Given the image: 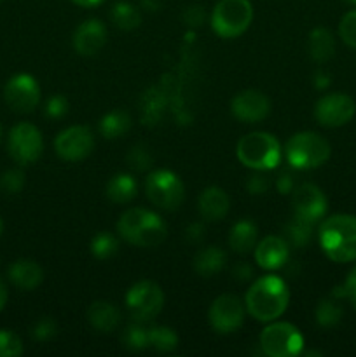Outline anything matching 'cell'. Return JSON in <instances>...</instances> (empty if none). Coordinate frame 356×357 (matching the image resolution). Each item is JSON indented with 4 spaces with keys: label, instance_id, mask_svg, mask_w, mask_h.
I'll list each match as a JSON object with an SVG mask.
<instances>
[{
    "label": "cell",
    "instance_id": "obj_49",
    "mask_svg": "<svg viewBox=\"0 0 356 357\" xmlns=\"http://www.w3.org/2000/svg\"><path fill=\"white\" fill-rule=\"evenodd\" d=\"M2 232H3V222L2 218H0V236H2Z\"/></svg>",
    "mask_w": 356,
    "mask_h": 357
},
{
    "label": "cell",
    "instance_id": "obj_19",
    "mask_svg": "<svg viewBox=\"0 0 356 357\" xmlns=\"http://www.w3.org/2000/svg\"><path fill=\"white\" fill-rule=\"evenodd\" d=\"M229 195L220 187H209L199 197V213L206 222H218L229 211Z\"/></svg>",
    "mask_w": 356,
    "mask_h": 357
},
{
    "label": "cell",
    "instance_id": "obj_26",
    "mask_svg": "<svg viewBox=\"0 0 356 357\" xmlns=\"http://www.w3.org/2000/svg\"><path fill=\"white\" fill-rule=\"evenodd\" d=\"M129 129H131V117L128 112L114 110L100 121V132L108 139L121 138Z\"/></svg>",
    "mask_w": 356,
    "mask_h": 357
},
{
    "label": "cell",
    "instance_id": "obj_35",
    "mask_svg": "<svg viewBox=\"0 0 356 357\" xmlns=\"http://www.w3.org/2000/svg\"><path fill=\"white\" fill-rule=\"evenodd\" d=\"M24 185V174L20 169H9L0 178V188L7 194H17Z\"/></svg>",
    "mask_w": 356,
    "mask_h": 357
},
{
    "label": "cell",
    "instance_id": "obj_32",
    "mask_svg": "<svg viewBox=\"0 0 356 357\" xmlns=\"http://www.w3.org/2000/svg\"><path fill=\"white\" fill-rule=\"evenodd\" d=\"M342 307L335 300H321L316 307V321L320 326L330 328L341 321Z\"/></svg>",
    "mask_w": 356,
    "mask_h": 357
},
{
    "label": "cell",
    "instance_id": "obj_16",
    "mask_svg": "<svg viewBox=\"0 0 356 357\" xmlns=\"http://www.w3.org/2000/svg\"><path fill=\"white\" fill-rule=\"evenodd\" d=\"M234 117L241 122H260L264 121L271 110V101L264 93L255 89L241 91L230 103Z\"/></svg>",
    "mask_w": 356,
    "mask_h": 357
},
{
    "label": "cell",
    "instance_id": "obj_47",
    "mask_svg": "<svg viewBox=\"0 0 356 357\" xmlns=\"http://www.w3.org/2000/svg\"><path fill=\"white\" fill-rule=\"evenodd\" d=\"M7 303V288L6 284H3V281L0 279V312H2V309L6 307Z\"/></svg>",
    "mask_w": 356,
    "mask_h": 357
},
{
    "label": "cell",
    "instance_id": "obj_44",
    "mask_svg": "<svg viewBox=\"0 0 356 357\" xmlns=\"http://www.w3.org/2000/svg\"><path fill=\"white\" fill-rule=\"evenodd\" d=\"M232 275L236 279H239V281H248V279L253 275V268H251L248 264H239V265H236V267H234Z\"/></svg>",
    "mask_w": 356,
    "mask_h": 357
},
{
    "label": "cell",
    "instance_id": "obj_10",
    "mask_svg": "<svg viewBox=\"0 0 356 357\" xmlns=\"http://www.w3.org/2000/svg\"><path fill=\"white\" fill-rule=\"evenodd\" d=\"M7 150L14 162H17L20 166H28L40 159L42 150H44V139H42L40 131L34 124L21 122L10 129L9 138H7Z\"/></svg>",
    "mask_w": 356,
    "mask_h": 357
},
{
    "label": "cell",
    "instance_id": "obj_30",
    "mask_svg": "<svg viewBox=\"0 0 356 357\" xmlns=\"http://www.w3.org/2000/svg\"><path fill=\"white\" fill-rule=\"evenodd\" d=\"M150 347L159 352H171L178 345V335L168 326H154L149 330Z\"/></svg>",
    "mask_w": 356,
    "mask_h": 357
},
{
    "label": "cell",
    "instance_id": "obj_51",
    "mask_svg": "<svg viewBox=\"0 0 356 357\" xmlns=\"http://www.w3.org/2000/svg\"><path fill=\"white\" fill-rule=\"evenodd\" d=\"M0 139H2V126H0Z\"/></svg>",
    "mask_w": 356,
    "mask_h": 357
},
{
    "label": "cell",
    "instance_id": "obj_36",
    "mask_svg": "<svg viewBox=\"0 0 356 357\" xmlns=\"http://www.w3.org/2000/svg\"><path fill=\"white\" fill-rule=\"evenodd\" d=\"M128 164L136 171H145L152 166V157L143 146H133L128 155Z\"/></svg>",
    "mask_w": 356,
    "mask_h": 357
},
{
    "label": "cell",
    "instance_id": "obj_46",
    "mask_svg": "<svg viewBox=\"0 0 356 357\" xmlns=\"http://www.w3.org/2000/svg\"><path fill=\"white\" fill-rule=\"evenodd\" d=\"M142 6L149 10H157L163 6V0H142Z\"/></svg>",
    "mask_w": 356,
    "mask_h": 357
},
{
    "label": "cell",
    "instance_id": "obj_22",
    "mask_svg": "<svg viewBox=\"0 0 356 357\" xmlns=\"http://www.w3.org/2000/svg\"><path fill=\"white\" fill-rule=\"evenodd\" d=\"M258 229L251 220H241L230 229L229 244L236 253H248L257 246Z\"/></svg>",
    "mask_w": 356,
    "mask_h": 357
},
{
    "label": "cell",
    "instance_id": "obj_6",
    "mask_svg": "<svg viewBox=\"0 0 356 357\" xmlns=\"http://www.w3.org/2000/svg\"><path fill=\"white\" fill-rule=\"evenodd\" d=\"M253 20L250 0H220L212 13V26L216 35L234 38L243 35Z\"/></svg>",
    "mask_w": 356,
    "mask_h": 357
},
{
    "label": "cell",
    "instance_id": "obj_14",
    "mask_svg": "<svg viewBox=\"0 0 356 357\" xmlns=\"http://www.w3.org/2000/svg\"><path fill=\"white\" fill-rule=\"evenodd\" d=\"M244 321V307L234 295H222L209 307V324L216 333H232Z\"/></svg>",
    "mask_w": 356,
    "mask_h": 357
},
{
    "label": "cell",
    "instance_id": "obj_1",
    "mask_svg": "<svg viewBox=\"0 0 356 357\" xmlns=\"http://www.w3.org/2000/svg\"><path fill=\"white\" fill-rule=\"evenodd\" d=\"M288 303V288L278 275H264L257 279L244 296V305L250 316L262 323H269L283 316Z\"/></svg>",
    "mask_w": 356,
    "mask_h": 357
},
{
    "label": "cell",
    "instance_id": "obj_4",
    "mask_svg": "<svg viewBox=\"0 0 356 357\" xmlns=\"http://www.w3.org/2000/svg\"><path fill=\"white\" fill-rule=\"evenodd\" d=\"M237 159L241 164L255 171L274 169L281 160L279 142L269 132H250L237 143Z\"/></svg>",
    "mask_w": 356,
    "mask_h": 357
},
{
    "label": "cell",
    "instance_id": "obj_21",
    "mask_svg": "<svg viewBox=\"0 0 356 357\" xmlns=\"http://www.w3.org/2000/svg\"><path fill=\"white\" fill-rule=\"evenodd\" d=\"M87 321L96 331L110 333L121 323V314L112 303L98 300V302L91 303L89 309H87Z\"/></svg>",
    "mask_w": 356,
    "mask_h": 357
},
{
    "label": "cell",
    "instance_id": "obj_24",
    "mask_svg": "<svg viewBox=\"0 0 356 357\" xmlns=\"http://www.w3.org/2000/svg\"><path fill=\"white\" fill-rule=\"evenodd\" d=\"M136 188H138V185L131 174L119 173L112 176L107 183V197L115 204H124V202L135 199Z\"/></svg>",
    "mask_w": 356,
    "mask_h": 357
},
{
    "label": "cell",
    "instance_id": "obj_50",
    "mask_svg": "<svg viewBox=\"0 0 356 357\" xmlns=\"http://www.w3.org/2000/svg\"><path fill=\"white\" fill-rule=\"evenodd\" d=\"M348 3H351V6H356V0H346Z\"/></svg>",
    "mask_w": 356,
    "mask_h": 357
},
{
    "label": "cell",
    "instance_id": "obj_9",
    "mask_svg": "<svg viewBox=\"0 0 356 357\" xmlns=\"http://www.w3.org/2000/svg\"><path fill=\"white\" fill-rule=\"evenodd\" d=\"M126 305L138 323H149L163 310L164 293L156 282L140 281L126 295Z\"/></svg>",
    "mask_w": 356,
    "mask_h": 357
},
{
    "label": "cell",
    "instance_id": "obj_41",
    "mask_svg": "<svg viewBox=\"0 0 356 357\" xmlns=\"http://www.w3.org/2000/svg\"><path fill=\"white\" fill-rule=\"evenodd\" d=\"M342 289H344L346 298H348L349 302H351V305L356 309V267L349 272V275L346 278V282H344V286H342Z\"/></svg>",
    "mask_w": 356,
    "mask_h": 357
},
{
    "label": "cell",
    "instance_id": "obj_2",
    "mask_svg": "<svg viewBox=\"0 0 356 357\" xmlns=\"http://www.w3.org/2000/svg\"><path fill=\"white\" fill-rule=\"evenodd\" d=\"M320 244L332 261L356 260V216L334 215L320 227Z\"/></svg>",
    "mask_w": 356,
    "mask_h": 357
},
{
    "label": "cell",
    "instance_id": "obj_5",
    "mask_svg": "<svg viewBox=\"0 0 356 357\" xmlns=\"http://www.w3.org/2000/svg\"><path fill=\"white\" fill-rule=\"evenodd\" d=\"M286 159L295 169H314L330 159V143L318 132H297L286 143Z\"/></svg>",
    "mask_w": 356,
    "mask_h": 357
},
{
    "label": "cell",
    "instance_id": "obj_40",
    "mask_svg": "<svg viewBox=\"0 0 356 357\" xmlns=\"http://www.w3.org/2000/svg\"><path fill=\"white\" fill-rule=\"evenodd\" d=\"M205 9L201 6H191L185 9L184 21L188 26H201L202 21H205Z\"/></svg>",
    "mask_w": 356,
    "mask_h": 357
},
{
    "label": "cell",
    "instance_id": "obj_42",
    "mask_svg": "<svg viewBox=\"0 0 356 357\" xmlns=\"http://www.w3.org/2000/svg\"><path fill=\"white\" fill-rule=\"evenodd\" d=\"M276 187H278V190L281 192V194H292L293 190H295V188H293V178H292V174H288V173H283V174H279V178H278V181H276Z\"/></svg>",
    "mask_w": 356,
    "mask_h": 357
},
{
    "label": "cell",
    "instance_id": "obj_17",
    "mask_svg": "<svg viewBox=\"0 0 356 357\" xmlns=\"http://www.w3.org/2000/svg\"><path fill=\"white\" fill-rule=\"evenodd\" d=\"M107 42V28L100 20H87L79 24L73 33V47L79 54L93 56Z\"/></svg>",
    "mask_w": 356,
    "mask_h": 357
},
{
    "label": "cell",
    "instance_id": "obj_37",
    "mask_svg": "<svg viewBox=\"0 0 356 357\" xmlns=\"http://www.w3.org/2000/svg\"><path fill=\"white\" fill-rule=\"evenodd\" d=\"M35 340L45 342L49 338H52L56 335V323L52 319H40L31 330Z\"/></svg>",
    "mask_w": 356,
    "mask_h": 357
},
{
    "label": "cell",
    "instance_id": "obj_18",
    "mask_svg": "<svg viewBox=\"0 0 356 357\" xmlns=\"http://www.w3.org/2000/svg\"><path fill=\"white\" fill-rule=\"evenodd\" d=\"M290 244L286 239L278 236H267L257 244L255 250V260L265 271H276L281 268L288 261Z\"/></svg>",
    "mask_w": 356,
    "mask_h": 357
},
{
    "label": "cell",
    "instance_id": "obj_27",
    "mask_svg": "<svg viewBox=\"0 0 356 357\" xmlns=\"http://www.w3.org/2000/svg\"><path fill=\"white\" fill-rule=\"evenodd\" d=\"M112 21L121 30H135L142 23V16L133 3L117 2L112 7Z\"/></svg>",
    "mask_w": 356,
    "mask_h": 357
},
{
    "label": "cell",
    "instance_id": "obj_38",
    "mask_svg": "<svg viewBox=\"0 0 356 357\" xmlns=\"http://www.w3.org/2000/svg\"><path fill=\"white\" fill-rule=\"evenodd\" d=\"M68 112V101L63 96H52L49 98L47 105H45V115L51 119H59Z\"/></svg>",
    "mask_w": 356,
    "mask_h": 357
},
{
    "label": "cell",
    "instance_id": "obj_12",
    "mask_svg": "<svg viewBox=\"0 0 356 357\" xmlns=\"http://www.w3.org/2000/svg\"><path fill=\"white\" fill-rule=\"evenodd\" d=\"M355 114L356 103L351 96L342 93L325 94L314 107V117L325 128H341L348 124Z\"/></svg>",
    "mask_w": 356,
    "mask_h": 357
},
{
    "label": "cell",
    "instance_id": "obj_23",
    "mask_svg": "<svg viewBox=\"0 0 356 357\" xmlns=\"http://www.w3.org/2000/svg\"><path fill=\"white\" fill-rule=\"evenodd\" d=\"M225 253L220 248L208 246L195 255L194 268L202 278H212V275L218 274L222 271L223 265H225Z\"/></svg>",
    "mask_w": 356,
    "mask_h": 357
},
{
    "label": "cell",
    "instance_id": "obj_39",
    "mask_svg": "<svg viewBox=\"0 0 356 357\" xmlns=\"http://www.w3.org/2000/svg\"><path fill=\"white\" fill-rule=\"evenodd\" d=\"M269 185H271V181H269V178L265 174L253 173L246 180V190L253 195L265 194L269 190Z\"/></svg>",
    "mask_w": 356,
    "mask_h": 357
},
{
    "label": "cell",
    "instance_id": "obj_11",
    "mask_svg": "<svg viewBox=\"0 0 356 357\" xmlns=\"http://www.w3.org/2000/svg\"><path fill=\"white\" fill-rule=\"evenodd\" d=\"M3 100L10 110L30 114L40 101V86L28 73H17L3 87Z\"/></svg>",
    "mask_w": 356,
    "mask_h": 357
},
{
    "label": "cell",
    "instance_id": "obj_7",
    "mask_svg": "<svg viewBox=\"0 0 356 357\" xmlns=\"http://www.w3.org/2000/svg\"><path fill=\"white\" fill-rule=\"evenodd\" d=\"M147 197L156 208L164 211H175L185 199V188L180 178L168 169L154 171L145 181Z\"/></svg>",
    "mask_w": 356,
    "mask_h": 357
},
{
    "label": "cell",
    "instance_id": "obj_20",
    "mask_svg": "<svg viewBox=\"0 0 356 357\" xmlns=\"http://www.w3.org/2000/svg\"><path fill=\"white\" fill-rule=\"evenodd\" d=\"M9 279L14 286L24 291L37 288L44 279V272L38 264L31 260H17L9 267Z\"/></svg>",
    "mask_w": 356,
    "mask_h": 357
},
{
    "label": "cell",
    "instance_id": "obj_28",
    "mask_svg": "<svg viewBox=\"0 0 356 357\" xmlns=\"http://www.w3.org/2000/svg\"><path fill=\"white\" fill-rule=\"evenodd\" d=\"M313 225L314 223L295 216V218H293L285 229L286 243L292 244V246H295V248L307 246L311 241V237H313Z\"/></svg>",
    "mask_w": 356,
    "mask_h": 357
},
{
    "label": "cell",
    "instance_id": "obj_15",
    "mask_svg": "<svg viewBox=\"0 0 356 357\" xmlns=\"http://www.w3.org/2000/svg\"><path fill=\"white\" fill-rule=\"evenodd\" d=\"M295 216L316 223L327 213V197L320 187L313 183H304L292 192Z\"/></svg>",
    "mask_w": 356,
    "mask_h": 357
},
{
    "label": "cell",
    "instance_id": "obj_43",
    "mask_svg": "<svg viewBox=\"0 0 356 357\" xmlns=\"http://www.w3.org/2000/svg\"><path fill=\"white\" fill-rule=\"evenodd\" d=\"M187 241L188 243H201L202 237H205V227L201 223H192L187 229Z\"/></svg>",
    "mask_w": 356,
    "mask_h": 357
},
{
    "label": "cell",
    "instance_id": "obj_45",
    "mask_svg": "<svg viewBox=\"0 0 356 357\" xmlns=\"http://www.w3.org/2000/svg\"><path fill=\"white\" fill-rule=\"evenodd\" d=\"M328 82H330V80H328L327 73H323V72H318V73H316V80H314V84H316V87H320V89H323V87L328 86Z\"/></svg>",
    "mask_w": 356,
    "mask_h": 357
},
{
    "label": "cell",
    "instance_id": "obj_31",
    "mask_svg": "<svg viewBox=\"0 0 356 357\" xmlns=\"http://www.w3.org/2000/svg\"><path fill=\"white\" fill-rule=\"evenodd\" d=\"M119 251V241L112 234L100 232L91 241V255L98 260H108Z\"/></svg>",
    "mask_w": 356,
    "mask_h": 357
},
{
    "label": "cell",
    "instance_id": "obj_25",
    "mask_svg": "<svg viewBox=\"0 0 356 357\" xmlns=\"http://www.w3.org/2000/svg\"><path fill=\"white\" fill-rule=\"evenodd\" d=\"M335 40L334 35L327 28H314L309 33V54L314 61L325 63L334 56Z\"/></svg>",
    "mask_w": 356,
    "mask_h": 357
},
{
    "label": "cell",
    "instance_id": "obj_34",
    "mask_svg": "<svg viewBox=\"0 0 356 357\" xmlns=\"http://www.w3.org/2000/svg\"><path fill=\"white\" fill-rule=\"evenodd\" d=\"M339 35L346 45L356 49V9L344 14L339 24Z\"/></svg>",
    "mask_w": 356,
    "mask_h": 357
},
{
    "label": "cell",
    "instance_id": "obj_3",
    "mask_svg": "<svg viewBox=\"0 0 356 357\" xmlns=\"http://www.w3.org/2000/svg\"><path fill=\"white\" fill-rule=\"evenodd\" d=\"M117 232L133 246L154 248L166 239V223L149 209L131 208L119 218Z\"/></svg>",
    "mask_w": 356,
    "mask_h": 357
},
{
    "label": "cell",
    "instance_id": "obj_48",
    "mask_svg": "<svg viewBox=\"0 0 356 357\" xmlns=\"http://www.w3.org/2000/svg\"><path fill=\"white\" fill-rule=\"evenodd\" d=\"M72 2L80 7H94V6H100L103 0H72Z\"/></svg>",
    "mask_w": 356,
    "mask_h": 357
},
{
    "label": "cell",
    "instance_id": "obj_8",
    "mask_svg": "<svg viewBox=\"0 0 356 357\" xmlns=\"http://www.w3.org/2000/svg\"><path fill=\"white\" fill-rule=\"evenodd\" d=\"M262 352L269 357H293L304 349V337L293 324H269L260 333Z\"/></svg>",
    "mask_w": 356,
    "mask_h": 357
},
{
    "label": "cell",
    "instance_id": "obj_29",
    "mask_svg": "<svg viewBox=\"0 0 356 357\" xmlns=\"http://www.w3.org/2000/svg\"><path fill=\"white\" fill-rule=\"evenodd\" d=\"M122 344L129 351H143L150 347V335L147 328L142 326V323L136 321V324H129L122 333Z\"/></svg>",
    "mask_w": 356,
    "mask_h": 357
},
{
    "label": "cell",
    "instance_id": "obj_13",
    "mask_svg": "<svg viewBox=\"0 0 356 357\" xmlns=\"http://www.w3.org/2000/svg\"><path fill=\"white\" fill-rule=\"evenodd\" d=\"M54 149L56 153L68 162L86 159L94 149L93 131L86 126H72L59 132L54 142Z\"/></svg>",
    "mask_w": 356,
    "mask_h": 357
},
{
    "label": "cell",
    "instance_id": "obj_33",
    "mask_svg": "<svg viewBox=\"0 0 356 357\" xmlns=\"http://www.w3.org/2000/svg\"><path fill=\"white\" fill-rule=\"evenodd\" d=\"M23 354V342L16 333L0 330V357H17Z\"/></svg>",
    "mask_w": 356,
    "mask_h": 357
}]
</instances>
